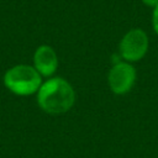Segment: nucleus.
<instances>
[{"label":"nucleus","mask_w":158,"mask_h":158,"mask_svg":"<svg viewBox=\"0 0 158 158\" xmlns=\"http://www.w3.org/2000/svg\"><path fill=\"white\" fill-rule=\"evenodd\" d=\"M75 101L73 86L63 78L56 77L42 83L37 91L38 106L52 115H59L69 111Z\"/></svg>","instance_id":"obj_1"},{"label":"nucleus","mask_w":158,"mask_h":158,"mask_svg":"<svg viewBox=\"0 0 158 158\" xmlns=\"http://www.w3.org/2000/svg\"><path fill=\"white\" fill-rule=\"evenodd\" d=\"M5 86L14 94L26 96L38 91L42 85V75L35 67L19 64L10 68L4 75Z\"/></svg>","instance_id":"obj_2"},{"label":"nucleus","mask_w":158,"mask_h":158,"mask_svg":"<svg viewBox=\"0 0 158 158\" xmlns=\"http://www.w3.org/2000/svg\"><path fill=\"white\" fill-rule=\"evenodd\" d=\"M148 44L147 33L141 28H132L125 33L118 44L120 56L125 59V62H137L146 56Z\"/></svg>","instance_id":"obj_3"},{"label":"nucleus","mask_w":158,"mask_h":158,"mask_svg":"<svg viewBox=\"0 0 158 158\" xmlns=\"http://www.w3.org/2000/svg\"><path fill=\"white\" fill-rule=\"evenodd\" d=\"M136 81V69L128 62L114 64L107 75V83L112 93L122 95L128 93Z\"/></svg>","instance_id":"obj_4"},{"label":"nucleus","mask_w":158,"mask_h":158,"mask_svg":"<svg viewBox=\"0 0 158 158\" xmlns=\"http://www.w3.org/2000/svg\"><path fill=\"white\" fill-rule=\"evenodd\" d=\"M33 67L42 77H51L58 68V57L51 46H40L33 54Z\"/></svg>","instance_id":"obj_5"},{"label":"nucleus","mask_w":158,"mask_h":158,"mask_svg":"<svg viewBox=\"0 0 158 158\" xmlns=\"http://www.w3.org/2000/svg\"><path fill=\"white\" fill-rule=\"evenodd\" d=\"M152 26L154 32L158 35V5L153 9V12H152Z\"/></svg>","instance_id":"obj_6"},{"label":"nucleus","mask_w":158,"mask_h":158,"mask_svg":"<svg viewBox=\"0 0 158 158\" xmlns=\"http://www.w3.org/2000/svg\"><path fill=\"white\" fill-rule=\"evenodd\" d=\"M146 6H148V7H152V9H154L157 5H158V0H141Z\"/></svg>","instance_id":"obj_7"}]
</instances>
